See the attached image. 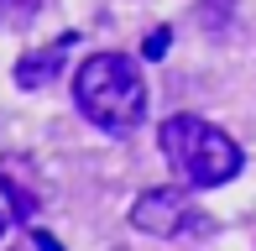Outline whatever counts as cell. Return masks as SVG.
I'll use <instances>...</instances> for the list:
<instances>
[{
  "label": "cell",
  "instance_id": "obj_6",
  "mask_svg": "<svg viewBox=\"0 0 256 251\" xmlns=\"http://www.w3.org/2000/svg\"><path fill=\"white\" fill-rule=\"evenodd\" d=\"M37 10V0H0V21H26Z\"/></svg>",
  "mask_w": 256,
  "mask_h": 251
},
{
  "label": "cell",
  "instance_id": "obj_7",
  "mask_svg": "<svg viewBox=\"0 0 256 251\" xmlns=\"http://www.w3.org/2000/svg\"><path fill=\"white\" fill-rule=\"evenodd\" d=\"M32 251H63V241L48 236V230H32Z\"/></svg>",
  "mask_w": 256,
  "mask_h": 251
},
{
  "label": "cell",
  "instance_id": "obj_3",
  "mask_svg": "<svg viewBox=\"0 0 256 251\" xmlns=\"http://www.w3.org/2000/svg\"><path fill=\"white\" fill-rule=\"evenodd\" d=\"M194 220H199V214H194V204L183 199L178 188H146L142 199L131 204V225L142 236H162V241L194 230Z\"/></svg>",
  "mask_w": 256,
  "mask_h": 251
},
{
  "label": "cell",
  "instance_id": "obj_2",
  "mask_svg": "<svg viewBox=\"0 0 256 251\" xmlns=\"http://www.w3.org/2000/svg\"><path fill=\"white\" fill-rule=\"evenodd\" d=\"M157 142H162V157H168L194 188H220V184H230V178L246 168L240 146L230 142L220 126H209L204 116H172V120H162Z\"/></svg>",
  "mask_w": 256,
  "mask_h": 251
},
{
  "label": "cell",
  "instance_id": "obj_1",
  "mask_svg": "<svg viewBox=\"0 0 256 251\" xmlns=\"http://www.w3.org/2000/svg\"><path fill=\"white\" fill-rule=\"evenodd\" d=\"M74 105L104 136L136 131L142 116H146V78L136 68V58H126V52H94V58H84L78 74H74Z\"/></svg>",
  "mask_w": 256,
  "mask_h": 251
},
{
  "label": "cell",
  "instance_id": "obj_4",
  "mask_svg": "<svg viewBox=\"0 0 256 251\" xmlns=\"http://www.w3.org/2000/svg\"><path fill=\"white\" fill-rule=\"evenodd\" d=\"M68 42H74V37H58L48 52H26V58L16 63V84H21V89L52 84V74H58V68H63V58H68Z\"/></svg>",
  "mask_w": 256,
  "mask_h": 251
},
{
  "label": "cell",
  "instance_id": "obj_5",
  "mask_svg": "<svg viewBox=\"0 0 256 251\" xmlns=\"http://www.w3.org/2000/svg\"><path fill=\"white\" fill-rule=\"evenodd\" d=\"M168 48H172V32H168V26H152V32H146V42H142L146 58H168Z\"/></svg>",
  "mask_w": 256,
  "mask_h": 251
},
{
  "label": "cell",
  "instance_id": "obj_8",
  "mask_svg": "<svg viewBox=\"0 0 256 251\" xmlns=\"http://www.w3.org/2000/svg\"><path fill=\"white\" fill-rule=\"evenodd\" d=\"M6 225H10V220H6V210H0V241H6Z\"/></svg>",
  "mask_w": 256,
  "mask_h": 251
}]
</instances>
